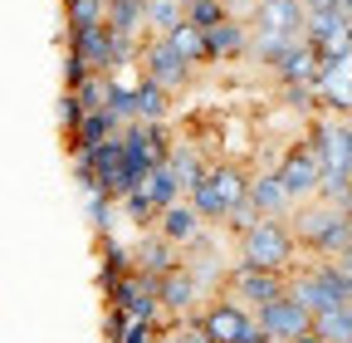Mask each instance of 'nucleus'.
<instances>
[{"label": "nucleus", "instance_id": "obj_33", "mask_svg": "<svg viewBox=\"0 0 352 343\" xmlns=\"http://www.w3.org/2000/svg\"><path fill=\"white\" fill-rule=\"evenodd\" d=\"M191 10V0H147V34H166L171 25H182Z\"/></svg>", "mask_w": 352, "mask_h": 343}, {"label": "nucleus", "instance_id": "obj_31", "mask_svg": "<svg viewBox=\"0 0 352 343\" xmlns=\"http://www.w3.org/2000/svg\"><path fill=\"white\" fill-rule=\"evenodd\" d=\"M166 162L176 167V177L186 182V191L206 177V167H210V162H206V152H201L196 143H182V138H176V147H171V157H166Z\"/></svg>", "mask_w": 352, "mask_h": 343}, {"label": "nucleus", "instance_id": "obj_36", "mask_svg": "<svg viewBox=\"0 0 352 343\" xmlns=\"http://www.w3.org/2000/svg\"><path fill=\"white\" fill-rule=\"evenodd\" d=\"M235 10H230V0H191V10H186V20L191 25H201V30H215V25H226Z\"/></svg>", "mask_w": 352, "mask_h": 343}, {"label": "nucleus", "instance_id": "obj_10", "mask_svg": "<svg viewBox=\"0 0 352 343\" xmlns=\"http://www.w3.org/2000/svg\"><path fill=\"white\" fill-rule=\"evenodd\" d=\"M226 294H235L240 304H250V309H264V304H274V299H284V294H289V275H284V270H250V265H230Z\"/></svg>", "mask_w": 352, "mask_h": 343}, {"label": "nucleus", "instance_id": "obj_47", "mask_svg": "<svg viewBox=\"0 0 352 343\" xmlns=\"http://www.w3.org/2000/svg\"><path fill=\"white\" fill-rule=\"evenodd\" d=\"M303 6H308V10H328V6H333V0H303Z\"/></svg>", "mask_w": 352, "mask_h": 343}, {"label": "nucleus", "instance_id": "obj_6", "mask_svg": "<svg viewBox=\"0 0 352 343\" xmlns=\"http://www.w3.org/2000/svg\"><path fill=\"white\" fill-rule=\"evenodd\" d=\"M103 304H118L127 319H166L162 314V280L147 270H127L113 289H103Z\"/></svg>", "mask_w": 352, "mask_h": 343}, {"label": "nucleus", "instance_id": "obj_8", "mask_svg": "<svg viewBox=\"0 0 352 343\" xmlns=\"http://www.w3.org/2000/svg\"><path fill=\"white\" fill-rule=\"evenodd\" d=\"M138 69L147 74V79H157L166 94H182L186 83H191V59H182L171 45H166V34H147L142 39V59H138Z\"/></svg>", "mask_w": 352, "mask_h": 343}, {"label": "nucleus", "instance_id": "obj_21", "mask_svg": "<svg viewBox=\"0 0 352 343\" xmlns=\"http://www.w3.org/2000/svg\"><path fill=\"white\" fill-rule=\"evenodd\" d=\"M245 196L259 206V216H289V211H294V196H289V187L279 182V167L250 172V191H245Z\"/></svg>", "mask_w": 352, "mask_h": 343}, {"label": "nucleus", "instance_id": "obj_14", "mask_svg": "<svg viewBox=\"0 0 352 343\" xmlns=\"http://www.w3.org/2000/svg\"><path fill=\"white\" fill-rule=\"evenodd\" d=\"M201 309H206V289H201V280L186 265H176L171 275H162V314L166 319H191Z\"/></svg>", "mask_w": 352, "mask_h": 343}, {"label": "nucleus", "instance_id": "obj_25", "mask_svg": "<svg viewBox=\"0 0 352 343\" xmlns=\"http://www.w3.org/2000/svg\"><path fill=\"white\" fill-rule=\"evenodd\" d=\"M103 25L113 34H127V39L147 34V0H108V20Z\"/></svg>", "mask_w": 352, "mask_h": 343}, {"label": "nucleus", "instance_id": "obj_50", "mask_svg": "<svg viewBox=\"0 0 352 343\" xmlns=\"http://www.w3.org/2000/svg\"><path fill=\"white\" fill-rule=\"evenodd\" d=\"M103 6H108V0H103Z\"/></svg>", "mask_w": 352, "mask_h": 343}, {"label": "nucleus", "instance_id": "obj_15", "mask_svg": "<svg viewBox=\"0 0 352 343\" xmlns=\"http://www.w3.org/2000/svg\"><path fill=\"white\" fill-rule=\"evenodd\" d=\"M318 69H323V50L314 45V39H294V45L270 64L274 83H318Z\"/></svg>", "mask_w": 352, "mask_h": 343}, {"label": "nucleus", "instance_id": "obj_11", "mask_svg": "<svg viewBox=\"0 0 352 343\" xmlns=\"http://www.w3.org/2000/svg\"><path fill=\"white\" fill-rule=\"evenodd\" d=\"M318 103L333 118H352V54H323L318 69Z\"/></svg>", "mask_w": 352, "mask_h": 343}, {"label": "nucleus", "instance_id": "obj_2", "mask_svg": "<svg viewBox=\"0 0 352 343\" xmlns=\"http://www.w3.org/2000/svg\"><path fill=\"white\" fill-rule=\"evenodd\" d=\"M289 221H294V236L308 255H323V260H342V255L352 250V216L328 201H303L289 211Z\"/></svg>", "mask_w": 352, "mask_h": 343}, {"label": "nucleus", "instance_id": "obj_17", "mask_svg": "<svg viewBox=\"0 0 352 343\" xmlns=\"http://www.w3.org/2000/svg\"><path fill=\"white\" fill-rule=\"evenodd\" d=\"M323 54H352V15L342 10H308V30H303Z\"/></svg>", "mask_w": 352, "mask_h": 343}, {"label": "nucleus", "instance_id": "obj_44", "mask_svg": "<svg viewBox=\"0 0 352 343\" xmlns=\"http://www.w3.org/2000/svg\"><path fill=\"white\" fill-rule=\"evenodd\" d=\"M245 343H274V333H270V329H264V324H254V333H250Z\"/></svg>", "mask_w": 352, "mask_h": 343}, {"label": "nucleus", "instance_id": "obj_19", "mask_svg": "<svg viewBox=\"0 0 352 343\" xmlns=\"http://www.w3.org/2000/svg\"><path fill=\"white\" fill-rule=\"evenodd\" d=\"M122 127H127V123H122L113 108H94V113H83V123L64 138V147H69V157H74V152H94V147H103L108 138H122Z\"/></svg>", "mask_w": 352, "mask_h": 343}, {"label": "nucleus", "instance_id": "obj_40", "mask_svg": "<svg viewBox=\"0 0 352 343\" xmlns=\"http://www.w3.org/2000/svg\"><path fill=\"white\" fill-rule=\"evenodd\" d=\"M162 329H166V319H132L127 333H122V343H157Z\"/></svg>", "mask_w": 352, "mask_h": 343}, {"label": "nucleus", "instance_id": "obj_12", "mask_svg": "<svg viewBox=\"0 0 352 343\" xmlns=\"http://www.w3.org/2000/svg\"><path fill=\"white\" fill-rule=\"evenodd\" d=\"M94 172H98V191H108V196H127V191H138L142 187V177L132 172V162H127V152H122V138H108L103 147H94Z\"/></svg>", "mask_w": 352, "mask_h": 343}, {"label": "nucleus", "instance_id": "obj_29", "mask_svg": "<svg viewBox=\"0 0 352 343\" xmlns=\"http://www.w3.org/2000/svg\"><path fill=\"white\" fill-rule=\"evenodd\" d=\"M166 113H171V94L162 89L157 79H138V118L142 123H166Z\"/></svg>", "mask_w": 352, "mask_h": 343}, {"label": "nucleus", "instance_id": "obj_23", "mask_svg": "<svg viewBox=\"0 0 352 343\" xmlns=\"http://www.w3.org/2000/svg\"><path fill=\"white\" fill-rule=\"evenodd\" d=\"M157 231L166 236V240H176V245H191L201 231H206V216H201V211L191 206V196H182V201H176V206H166L162 211V221H157Z\"/></svg>", "mask_w": 352, "mask_h": 343}, {"label": "nucleus", "instance_id": "obj_13", "mask_svg": "<svg viewBox=\"0 0 352 343\" xmlns=\"http://www.w3.org/2000/svg\"><path fill=\"white\" fill-rule=\"evenodd\" d=\"M259 314V324L274 333V343H294V338H303V333H314V309L303 304V299H294V294H284V299H274V304H264V309H254Z\"/></svg>", "mask_w": 352, "mask_h": 343}, {"label": "nucleus", "instance_id": "obj_28", "mask_svg": "<svg viewBox=\"0 0 352 343\" xmlns=\"http://www.w3.org/2000/svg\"><path fill=\"white\" fill-rule=\"evenodd\" d=\"M108 20V6L103 0H64V34L69 39H78L83 30H94V25H103Z\"/></svg>", "mask_w": 352, "mask_h": 343}, {"label": "nucleus", "instance_id": "obj_3", "mask_svg": "<svg viewBox=\"0 0 352 343\" xmlns=\"http://www.w3.org/2000/svg\"><path fill=\"white\" fill-rule=\"evenodd\" d=\"M245 191H250V172H245L240 162H210L206 177H201L186 196H191V206L206 216V226H220V221H226L230 211L245 201Z\"/></svg>", "mask_w": 352, "mask_h": 343}, {"label": "nucleus", "instance_id": "obj_5", "mask_svg": "<svg viewBox=\"0 0 352 343\" xmlns=\"http://www.w3.org/2000/svg\"><path fill=\"white\" fill-rule=\"evenodd\" d=\"M303 143L318 152L323 177H347L352 182V118H333V113L308 118Z\"/></svg>", "mask_w": 352, "mask_h": 343}, {"label": "nucleus", "instance_id": "obj_37", "mask_svg": "<svg viewBox=\"0 0 352 343\" xmlns=\"http://www.w3.org/2000/svg\"><path fill=\"white\" fill-rule=\"evenodd\" d=\"M83 113H88V108H83V98H78L74 89H59V103H54V118H59V133H64V138H69V133H74V127L83 123Z\"/></svg>", "mask_w": 352, "mask_h": 343}, {"label": "nucleus", "instance_id": "obj_38", "mask_svg": "<svg viewBox=\"0 0 352 343\" xmlns=\"http://www.w3.org/2000/svg\"><path fill=\"white\" fill-rule=\"evenodd\" d=\"M74 94L83 98V108H88V113H94V108H108V74H88Z\"/></svg>", "mask_w": 352, "mask_h": 343}, {"label": "nucleus", "instance_id": "obj_1", "mask_svg": "<svg viewBox=\"0 0 352 343\" xmlns=\"http://www.w3.org/2000/svg\"><path fill=\"white\" fill-rule=\"evenodd\" d=\"M298 250H303V245H298L289 216H259V221L235 240V265L294 275V270H298Z\"/></svg>", "mask_w": 352, "mask_h": 343}, {"label": "nucleus", "instance_id": "obj_39", "mask_svg": "<svg viewBox=\"0 0 352 343\" xmlns=\"http://www.w3.org/2000/svg\"><path fill=\"white\" fill-rule=\"evenodd\" d=\"M254 221H259V206H254V201L245 196V201H240V206L230 211V216H226V221H220V231H230V236L240 240V236H245V231H250Z\"/></svg>", "mask_w": 352, "mask_h": 343}, {"label": "nucleus", "instance_id": "obj_34", "mask_svg": "<svg viewBox=\"0 0 352 343\" xmlns=\"http://www.w3.org/2000/svg\"><path fill=\"white\" fill-rule=\"evenodd\" d=\"M279 103L303 113V118H318L323 103H318V83H279Z\"/></svg>", "mask_w": 352, "mask_h": 343}, {"label": "nucleus", "instance_id": "obj_48", "mask_svg": "<svg viewBox=\"0 0 352 343\" xmlns=\"http://www.w3.org/2000/svg\"><path fill=\"white\" fill-rule=\"evenodd\" d=\"M333 10H342V15H352V0H333Z\"/></svg>", "mask_w": 352, "mask_h": 343}, {"label": "nucleus", "instance_id": "obj_20", "mask_svg": "<svg viewBox=\"0 0 352 343\" xmlns=\"http://www.w3.org/2000/svg\"><path fill=\"white\" fill-rule=\"evenodd\" d=\"M250 20H240V15H230L226 25H215V30H206V64H230V59H245L250 54Z\"/></svg>", "mask_w": 352, "mask_h": 343}, {"label": "nucleus", "instance_id": "obj_32", "mask_svg": "<svg viewBox=\"0 0 352 343\" xmlns=\"http://www.w3.org/2000/svg\"><path fill=\"white\" fill-rule=\"evenodd\" d=\"M83 216H88V226H94V236H113V226H118V196L83 191Z\"/></svg>", "mask_w": 352, "mask_h": 343}, {"label": "nucleus", "instance_id": "obj_41", "mask_svg": "<svg viewBox=\"0 0 352 343\" xmlns=\"http://www.w3.org/2000/svg\"><path fill=\"white\" fill-rule=\"evenodd\" d=\"M59 69H64V89H78V83L94 74V69H88V59H83L78 50H64V64H59Z\"/></svg>", "mask_w": 352, "mask_h": 343}, {"label": "nucleus", "instance_id": "obj_30", "mask_svg": "<svg viewBox=\"0 0 352 343\" xmlns=\"http://www.w3.org/2000/svg\"><path fill=\"white\" fill-rule=\"evenodd\" d=\"M166 45L182 54V59H191V64H206V30H201V25H191V20L171 25V30H166Z\"/></svg>", "mask_w": 352, "mask_h": 343}, {"label": "nucleus", "instance_id": "obj_16", "mask_svg": "<svg viewBox=\"0 0 352 343\" xmlns=\"http://www.w3.org/2000/svg\"><path fill=\"white\" fill-rule=\"evenodd\" d=\"M250 30L264 34H303L308 30V6L303 0H259L250 10Z\"/></svg>", "mask_w": 352, "mask_h": 343}, {"label": "nucleus", "instance_id": "obj_35", "mask_svg": "<svg viewBox=\"0 0 352 343\" xmlns=\"http://www.w3.org/2000/svg\"><path fill=\"white\" fill-rule=\"evenodd\" d=\"M314 333H323L328 343H352V304L328 309V314H314Z\"/></svg>", "mask_w": 352, "mask_h": 343}, {"label": "nucleus", "instance_id": "obj_49", "mask_svg": "<svg viewBox=\"0 0 352 343\" xmlns=\"http://www.w3.org/2000/svg\"><path fill=\"white\" fill-rule=\"evenodd\" d=\"M338 265H342V270H347V275H352V250H347V255H342V260H338Z\"/></svg>", "mask_w": 352, "mask_h": 343}, {"label": "nucleus", "instance_id": "obj_43", "mask_svg": "<svg viewBox=\"0 0 352 343\" xmlns=\"http://www.w3.org/2000/svg\"><path fill=\"white\" fill-rule=\"evenodd\" d=\"M127 324H132V319H127L118 304H103V343H122Z\"/></svg>", "mask_w": 352, "mask_h": 343}, {"label": "nucleus", "instance_id": "obj_45", "mask_svg": "<svg viewBox=\"0 0 352 343\" xmlns=\"http://www.w3.org/2000/svg\"><path fill=\"white\" fill-rule=\"evenodd\" d=\"M157 343H182V338H176V319H166V329H162V338Z\"/></svg>", "mask_w": 352, "mask_h": 343}, {"label": "nucleus", "instance_id": "obj_26", "mask_svg": "<svg viewBox=\"0 0 352 343\" xmlns=\"http://www.w3.org/2000/svg\"><path fill=\"white\" fill-rule=\"evenodd\" d=\"M142 191H147V196H152V201H157V206L166 211V206H176V201L186 196V182L176 177V167H171V162H157V167L147 172V182H142Z\"/></svg>", "mask_w": 352, "mask_h": 343}, {"label": "nucleus", "instance_id": "obj_18", "mask_svg": "<svg viewBox=\"0 0 352 343\" xmlns=\"http://www.w3.org/2000/svg\"><path fill=\"white\" fill-rule=\"evenodd\" d=\"M132 255H138V270H147V275H171L176 265H186V250L176 245V240H166L162 231H142L138 240H132Z\"/></svg>", "mask_w": 352, "mask_h": 343}, {"label": "nucleus", "instance_id": "obj_27", "mask_svg": "<svg viewBox=\"0 0 352 343\" xmlns=\"http://www.w3.org/2000/svg\"><path fill=\"white\" fill-rule=\"evenodd\" d=\"M118 211L127 216V226L138 231V236H142V231H157V221H162V206H157L142 187H138V191H127V196L118 201Z\"/></svg>", "mask_w": 352, "mask_h": 343}, {"label": "nucleus", "instance_id": "obj_24", "mask_svg": "<svg viewBox=\"0 0 352 343\" xmlns=\"http://www.w3.org/2000/svg\"><path fill=\"white\" fill-rule=\"evenodd\" d=\"M127 270H138V255L118 236H98V289H113Z\"/></svg>", "mask_w": 352, "mask_h": 343}, {"label": "nucleus", "instance_id": "obj_42", "mask_svg": "<svg viewBox=\"0 0 352 343\" xmlns=\"http://www.w3.org/2000/svg\"><path fill=\"white\" fill-rule=\"evenodd\" d=\"M176 338L182 343H220L206 324H201V314H191V319H176Z\"/></svg>", "mask_w": 352, "mask_h": 343}, {"label": "nucleus", "instance_id": "obj_4", "mask_svg": "<svg viewBox=\"0 0 352 343\" xmlns=\"http://www.w3.org/2000/svg\"><path fill=\"white\" fill-rule=\"evenodd\" d=\"M289 294L294 299H303L314 314H328V309H342V304H352V284H347V270L338 265V260H318L314 265H298L294 275H289Z\"/></svg>", "mask_w": 352, "mask_h": 343}, {"label": "nucleus", "instance_id": "obj_22", "mask_svg": "<svg viewBox=\"0 0 352 343\" xmlns=\"http://www.w3.org/2000/svg\"><path fill=\"white\" fill-rule=\"evenodd\" d=\"M69 50H78L88 59V69L94 74H113L118 69V34L108 25H94V30H83L78 39H69Z\"/></svg>", "mask_w": 352, "mask_h": 343}, {"label": "nucleus", "instance_id": "obj_46", "mask_svg": "<svg viewBox=\"0 0 352 343\" xmlns=\"http://www.w3.org/2000/svg\"><path fill=\"white\" fill-rule=\"evenodd\" d=\"M294 343H328L323 333H303V338H294Z\"/></svg>", "mask_w": 352, "mask_h": 343}, {"label": "nucleus", "instance_id": "obj_7", "mask_svg": "<svg viewBox=\"0 0 352 343\" xmlns=\"http://www.w3.org/2000/svg\"><path fill=\"white\" fill-rule=\"evenodd\" d=\"M279 182L289 187L294 206H303V201L318 196V187H323V162H318V152L308 147L303 138L284 147V157H279Z\"/></svg>", "mask_w": 352, "mask_h": 343}, {"label": "nucleus", "instance_id": "obj_9", "mask_svg": "<svg viewBox=\"0 0 352 343\" xmlns=\"http://www.w3.org/2000/svg\"><path fill=\"white\" fill-rule=\"evenodd\" d=\"M201 324L220 338V343H245L250 333H254V324H259V314L250 309V304H240L235 294H215V299H206V309H201Z\"/></svg>", "mask_w": 352, "mask_h": 343}]
</instances>
